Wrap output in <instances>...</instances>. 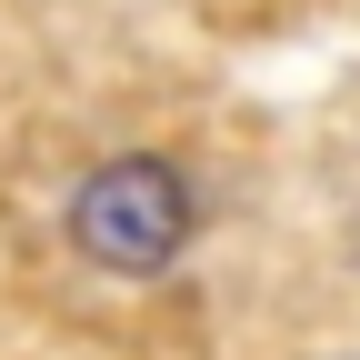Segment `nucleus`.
I'll use <instances>...</instances> for the list:
<instances>
[{
	"mask_svg": "<svg viewBox=\"0 0 360 360\" xmlns=\"http://www.w3.org/2000/svg\"><path fill=\"white\" fill-rule=\"evenodd\" d=\"M191 180H180L170 160H150V150H120V160H101L70 191V250L90 260V270H120V281H141V270H170L180 260V240H191Z\"/></svg>",
	"mask_w": 360,
	"mask_h": 360,
	"instance_id": "obj_1",
	"label": "nucleus"
}]
</instances>
